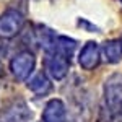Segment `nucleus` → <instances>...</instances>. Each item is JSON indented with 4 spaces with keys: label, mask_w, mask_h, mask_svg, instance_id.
Instances as JSON below:
<instances>
[{
    "label": "nucleus",
    "mask_w": 122,
    "mask_h": 122,
    "mask_svg": "<svg viewBox=\"0 0 122 122\" xmlns=\"http://www.w3.org/2000/svg\"><path fill=\"white\" fill-rule=\"evenodd\" d=\"M104 99L112 122L122 121V75L116 73L106 80Z\"/></svg>",
    "instance_id": "obj_1"
},
{
    "label": "nucleus",
    "mask_w": 122,
    "mask_h": 122,
    "mask_svg": "<svg viewBox=\"0 0 122 122\" xmlns=\"http://www.w3.org/2000/svg\"><path fill=\"white\" fill-rule=\"evenodd\" d=\"M25 25V20L15 10H8L0 16V38H13L16 36Z\"/></svg>",
    "instance_id": "obj_2"
},
{
    "label": "nucleus",
    "mask_w": 122,
    "mask_h": 122,
    "mask_svg": "<svg viewBox=\"0 0 122 122\" xmlns=\"http://www.w3.org/2000/svg\"><path fill=\"white\" fill-rule=\"evenodd\" d=\"M34 57L29 52H21L18 56H15L11 59V72L18 80H26L29 76V73L34 70Z\"/></svg>",
    "instance_id": "obj_3"
},
{
    "label": "nucleus",
    "mask_w": 122,
    "mask_h": 122,
    "mask_svg": "<svg viewBox=\"0 0 122 122\" xmlns=\"http://www.w3.org/2000/svg\"><path fill=\"white\" fill-rule=\"evenodd\" d=\"M44 65H46V72L54 80H62L67 75V72H68L70 60L67 57L60 56V54H52V56H49L46 59Z\"/></svg>",
    "instance_id": "obj_4"
},
{
    "label": "nucleus",
    "mask_w": 122,
    "mask_h": 122,
    "mask_svg": "<svg viewBox=\"0 0 122 122\" xmlns=\"http://www.w3.org/2000/svg\"><path fill=\"white\" fill-rule=\"evenodd\" d=\"M78 62H80V65L83 67L85 70L94 68V67L99 64V47H98V44L93 42V41L86 42V46L80 52Z\"/></svg>",
    "instance_id": "obj_5"
},
{
    "label": "nucleus",
    "mask_w": 122,
    "mask_h": 122,
    "mask_svg": "<svg viewBox=\"0 0 122 122\" xmlns=\"http://www.w3.org/2000/svg\"><path fill=\"white\" fill-rule=\"evenodd\" d=\"M65 106L60 99H52L46 104L42 119L44 122H65Z\"/></svg>",
    "instance_id": "obj_6"
},
{
    "label": "nucleus",
    "mask_w": 122,
    "mask_h": 122,
    "mask_svg": "<svg viewBox=\"0 0 122 122\" xmlns=\"http://www.w3.org/2000/svg\"><path fill=\"white\" fill-rule=\"evenodd\" d=\"M29 117H31V112L26 109V106L23 103H20V104H13L11 107H8L2 114L0 122H26Z\"/></svg>",
    "instance_id": "obj_7"
},
{
    "label": "nucleus",
    "mask_w": 122,
    "mask_h": 122,
    "mask_svg": "<svg viewBox=\"0 0 122 122\" xmlns=\"http://www.w3.org/2000/svg\"><path fill=\"white\" fill-rule=\"evenodd\" d=\"M76 47V42L73 41V39H68L65 38V36H59V38H56V41H54V52L56 54H60V56L67 57L68 60H70V56L73 54V51H75Z\"/></svg>",
    "instance_id": "obj_8"
},
{
    "label": "nucleus",
    "mask_w": 122,
    "mask_h": 122,
    "mask_svg": "<svg viewBox=\"0 0 122 122\" xmlns=\"http://www.w3.org/2000/svg\"><path fill=\"white\" fill-rule=\"evenodd\" d=\"M103 52L107 62L116 64L122 59V44L121 41H107L103 46Z\"/></svg>",
    "instance_id": "obj_9"
},
{
    "label": "nucleus",
    "mask_w": 122,
    "mask_h": 122,
    "mask_svg": "<svg viewBox=\"0 0 122 122\" xmlns=\"http://www.w3.org/2000/svg\"><path fill=\"white\" fill-rule=\"evenodd\" d=\"M28 88L36 94H44L51 90V83H49V80H47V76L44 73H38V75H34L29 80Z\"/></svg>",
    "instance_id": "obj_10"
},
{
    "label": "nucleus",
    "mask_w": 122,
    "mask_h": 122,
    "mask_svg": "<svg viewBox=\"0 0 122 122\" xmlns=\"http://www.w3.org/2000/svg\"><path fill=\"white\" fill-rule=\"evenodd\" d=\"M0 54H2V47H0Z\"/></svg>",
    "instance_id": "obj_11"
},
{
    "label": "nucleus",
    "mask_w": 122,
    "mask_h": 122,
    "mask_svg": "<svg viewBox=\"0 0 122 122\" xmlns=\"http://www.w3.org/2000/svg\"><path fill=\"white\" fill-rule=\"evenodd\" d=\"M121 44H122V41H121Z\"/></svg>",
    "instance_id": "obj_12"
},
{
    "label": "nucleus",
    "mask_w": 122,
    "mask_h": 122,
    "mask_svg": "<svg viewBox=\"0 0 122 122\" xmlns=\"http://www.w3.org/2000/svg\"><path fill=\"white\" fill-rule=\"evenodd\" d=\"M121 2H122V0H121Z\"/></svg>",
    "instance_id": "obj_13"
}]
</instances>
